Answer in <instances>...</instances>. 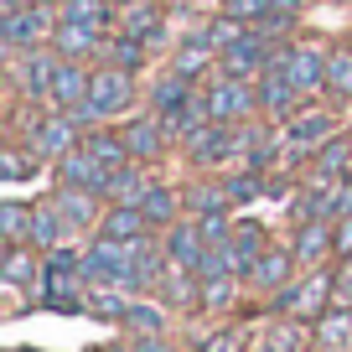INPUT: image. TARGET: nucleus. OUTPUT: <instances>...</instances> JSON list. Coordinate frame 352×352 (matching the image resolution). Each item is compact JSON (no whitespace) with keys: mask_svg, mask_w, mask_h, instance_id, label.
Returning <instances> with one entry per match:
<instances>
[{"mask_svg":"<svg viewBox=\"0 0 352 352\" xmlns=\"http://www.w3.org/2000/svg\"><path fill=\"white\" fill-rule=\"evenodd\" d=\"M171 124L161 120V114H135V120H124V145H130V161H140V166H155V161H166V151H171Z\"/></svg>","mask_w":352,"mask_h":352,"instance_id":"nucleus-7","label":"nucleus"},{"mask_svg":"<svg viewBox=\"0 0 352 352\" xmlns=\"http://www.w3.org/2000/svg\"><path fill=\"white\" fill-rule=\"evenodd\" d=\"M254 352H270V347H264V342H259V347H254Z\"/></svg>","mask_w":352,"mask_h":352,"instance_id":"nucleus-47","label":"nucleus"},{"mask_svg":"<svg viewBox=\"0 0 352 352\" xmlns=\"http://www.w3.org/2000/svg\"><path fill=\"white\" fill-rule=\"evenodd\" d=\"M57 67H63V57H57L52 47L11 52V83H16V94H21V99H32V104L52 99V78H57Z\"/></svg>","mask_w":352,"mask_h":352,"instance_id":"nucleus-5","label":"nucleus"},{"mask_svg":"<svg viewBox=\"0 0 352 352\" xmlns=\"http://www.w3.org/2000/svg\"><path fill=\"white\" fill-rule=\"evenodd\" d=\"M259 109H264V120H270V124H285L290 114L300 109V88L290 83L280 67H270V73L259 78Z\"/></svg>","mask_w":352,"mask_h":352,"instance_id":"nucleus-17","label":"nucleus"},{"mask_svg":"<svg viewBox=\"0 0 352 352\" xmlns=\"http://www.w3.org/2000/svg\"><path fill=\"white\" fill-rule=\"evenodd\" d=\"M223 249H228V270L239 280H249V270L259 264V254L270 249V239H264L259 223H233V239L223 243Z\"/></svg>","mask_w":352,"mask_h":352,"instance_id":"nucleus-20","label":"nucleus"},{"mask_svg":"<svg viewBox=\"0 0 352 352\" xmlns=\"http://www.w3.org/2000/svg\"><path fill=\"white\" fill-rule=\"evenodd\" d=\"M331 300H337V270H311L275 296V311H285L296 321H321Z\"/></svg>","mask_w":352,"mask_h":352,"instance_id":"nucleus-2","label":"nucleus"},{"mask_svg":"<svg viewBox=\"0 0 352 352\" xmlns=\"http://www.w3.org/2000/svg\"><path fill=\"white\" fill-rule=\"evenodd\" d=\"M52 208H57V218L67 223V239H78L83 228H99L104 223V208H109V202H104L99 192H83V187H57Z\"/></svg>","mask_w":352,"mask_h":352,"instance_id":"nucleus-11","label":"nucleus"},{"mask_svg":"<svg viewBox=\"0 0 352 352\" xmlns=\"http://www.w3.org/2000/svg\"><path fill=\"white\" fill-rule=\"evenodd\" d=\"M275 57H280V47L270 42L259 26H249L228 52H218V73L223 78H264L270 67H275Z\"/></svg>","mask_w":352,"mask_h":352,"instance_id":"nucleus-4","label":"nucleus"},{"mask_svg":"<svg viewBox=\"0 0 352 352\" xmlns=\"http://www.w3.org/2000/svg\"><path fill=\"white\" fill-rule=\"evenodd\" d=\"M88 94H94V67L67 63V57H63V67H57V78H52V99H47V104L73 114L78 104H88Z\"/></svg>","mask_w":352,"mask_h":352,"instance_id":"nucleus-19","label":"nucleus"},{"mask_svg":"<svg viewBox=\"0 0 352 352\" xmlns=\"http://www.w3.org/2000/svg\"><path fill=\"white\" fill-rule=\"evenodd\" d=\"M114 26H120L124 36H140V42H151V36L166 26V6H161V0H135V6L114 11Z\"/></svg>","mask_w":352,"mask_h":352,"instance_id":"nucleus-24","label":"nucleus"},{"mask_svg":"<svg viewBox=\"0 0 352 352\" xmlns=\"http://www.w3.org/2000/svg\"><path fill=\"white\" fill-rule=\"evenodd\" d=\"M347 337H352V306H327V316L311 321V342H316L321 352L347 347Z\"/></svg>","mask_w":352,"mask_h":352,"instance_id":"nucleus-26","label":"nucleus"},{"mask_svg":"<svg viewBox=\"0 0 352 352\" xmlns=\"http://www.w3.org/2000/svg\"><path fill=\"white\" fill-rule=\"evenodd\" d=\"M337 223H352V176L337 182Z\"/></svg>","mask_w":352,"mask_h":352,"instance_id":"nucleus-43","label":"nucleus"},{"mask_svg":"<svg viewBox=\"0 0 352 352\" xmlns=\"http://www.w3.org/2000/svg\"><path fill=\"white\" fill-rule=\"evenodd\" d=\"M42 264H47L42 249H32V243H6V259H0V280H6V290H36Z\"/></svg>","mask_w":352,"mask_h":352,"instance_id":"nucleus-18","label":"nucleus"},{"mask_svg":"<svg viewBox=\"0 0 352 352\" xmlns=\"http://www.w3.org/2000/svg\"><path fill=\"white\" fill-rule=\"evenodd\" d=\"M32 218H36V202H0V239L6 243H32Z\"/></svg>","mask_w":352,"mask_h":352,"instance_id":"nucleus-32","label":"nucleus"},{"mask_svg":"<svg viewBox=\"0 0 352 352\" xmlns=\"http://www.w3.org/2000/svg\"><path fill=\"white\" fill-rule=\"evenodd\" d=\"M264 347L270 352H306V321H296V316L275 321V327L264 331Z\"/></svg>","mask_w":352,"mask_h":352,"instance_id":"nucleus-36","label":"nucleus"},{"mask_svg":"<svg viewBox=\"0 0 352 352\" xmlns=\"http://www.w3.org/2000/svg\"><path fill=\"white\" fill-rule=\"evenodd\" d=\"M208 114L218 124H254L259 120V83H249V78H212L208 88Z\"/></svg>","mask_w":352,"mask_h":352,"instance_id":"nucleus-3","label":"nucleus"},{"mask_svg":"<svg viewBox=\"0 0 352 352\" xmlns=\"http://www.w3.org/2000/svg\"><path fill=\"white\" fill-rule=\"evenodd\" d=\"M36 6H63V0H36Z\"/></svg>","mask_w":352,"mask_h":352,"instance_id":"nucleus-46","label":"nucleus"},{"mask_svg":"<svg viewBox=\"0 0 352 352\" xmlns=\"http://www.w3.org/2000/svg\"><path fill=\"white\" fill-rule=\"evenodd\" d=\"M104 182H109V166L99 161V155L83 145H73V151L57 161V187H83V192H104Z\"/></svg>","mask_w":352,"mask_h":352,"instance_id":"nucleus-14","label":"nucleus"},{"mask_svg":"<svg viewBox=\"0 0 352 352\" xmlns=\"http://www.w3.org/2000/svg\"><path fill=\"white\" fill-rule=\"evenodd\" d=\"M104 52H109V63H114V67H130V73H135V67H145V57H151V47H145L140 36H124V32H114Z\"/></svg>","mask_w":352,"mask_h":352,"instance_id":"nucleus-37","label":"nucleus"},{"mask_svg":"<svg viewBox=\"0 0 352 352\" xmlns=\"http://www.w3.org/2000/svg\"><path fill=\"white\" fill-rule=\"evenodd\" d=\"M202 352H228V337H212V342H202Z\"/></svg>","mask_w":352,"mask_h":352,"instance_id":"nucleus-45","label":"nucleus"},{"mask_svg":"<svg viewBox=\"0 0 352 352\" xmlns=\"http://www.w3.org/2000/svg\"><path fill=\"white\" fill-rule=\"evenodd\" d=\"M99 233H109V239H124V243H135V239H145V233H155V228H151V218H145V208H104Z\"/></svg>","mask_w":352,"mask_h":352,"instance_id":"nucleus-28","label":"nucleus"},{"mask_svg":"<svg viewBox=\"0 0 352 352\" xmlns=\"http://www.w3.org/2000/svg\"><path fill=\"white\" fill-rule=\"evenodd\" d=\"M280 130H285V151L300 161V155H311L316 145H327L337 135V114L331 109H296Z\"/></svg>","mask_w":352,"mask_h":352,"instance_id":"nucleus-9","label":"nucleus"},{"mask_svg":"<svg viewBox=\"0 0 352 352\" xmlns=\"http://www.w3.org/2000/svg\"><path fill=\"white\" fill-rule=\"evenodd\" d=\"M130 290H120V285H88V296H83V311L88 316H99V321H124V311H130Z\"/></svg>","mask_w":352,"mask_h":352,"instance_id":"nucleus-29","label":"nucleus"},{"mask_svg":"<svg viewBox=\"0 0 352 352\" xmlns=\"http://www.w3.org/2000/svg\"><path fill=\"white\" fill-rule=\"evenodd\" d=\"M104 47H109V36H104V32H88V26H73V21H63L52 32V52L67 57V63H88V57L104 52Z\"/></svg>","mask_w":352,"mask_h":352,"instance_id":"nucleus-23","label":"nucleus"},{"mask_svg":"<svg viewBox=\"0 0 352 352\" xmlns=\"http://www.w3.org/2000/svg\"><path fill=\"white\" fill-rule=\"evenodd\" d=\"M26 145H32V155L36 161H63L73 145H83V130H78V120L67 109H57V114H42V120L26 130Z\"/></svg>","mask_w":352,"mask_h":352,"instance_id":"nucleus-6","label":"nucleus"},{"mask_svg":"<svg viewBox=\"0 0 352 352\" xmlns=\"http://www.w3.org/2000/svg\"><path fill=\"white\" fill-rule=\"evenodd\" d=\"M166 254H171V264H182V270H192V275H197L202 254H208V239H202L197 218H182V223H171V228H166Z\"/></svg>","mask_w":352,"mask_h":352,"instance_id":"nucleus-21","label":"nucleus"},{"mask_svg":"<svg viewBox=\"0 0 352 352\" xmlns=\"http://www.w3.org/2000/svg\"><path fill=\"white\" fill-rule=\"evenodd\" d=\"M182 202H187V218H212V212H233L228 187H208V182L187 187V192H182Z\"/></svg>","mask_w":352,"mask_h":352,"instance_id":"nucleus-33","label":"nucleus"},{"mask_svg":"<svg viewBox=\"0 0 352 352\" xmlns=\"http://www.w3.org/2000/svg\"><path fill=\"white\" fill-rule=\"evenodd\" d=\"M202 32H208V42H212V47H218V52H228V47H233V42H239V36H243V32H249V21H239V16H228V11H218V16H212V21H208V26H202Z\"/></svg>","mask_w":352,"mask_h":352,"instance_id":"nucleus-38","label":"nucleus"},{"mask_svg":"<svg viewBox=\"0 0 352 352\" xmlns=\"http://www.w3.org/2000/svg\"><path fill=\"white\" fill-rule=\"evenodd\" d=\"M337 306H352V254L337 259Z\"/></svg>","mask_w":352,"mask_h":352,"instance_id":"nucleus-42","label":"nucleus"},{"mask_svg":"<svg viewBox=\"0 0 352 352\" xmlns=\"http://www.w3.org/2000/svg\"><path fill=\"white\" fill-rule=\"evenodd\" d=\"M135 99V78L130 67H114V63H99L94 67V94H88V104H94V114L99 120H114V114H124Z\"/></svg>","mask_w":352,"mask_h":352,"instance_id":"nucleus-8","label":"nucleus"},{"mask_svg":"<svg viewBox=\"0 0 352 352\" xmlns=\"http://www.w3.org/2000/svg\"><path fill=\"white\" fill-rule=\"evenodd\" d=\"M57 16H63V21H73V26H88V32H109L114 6H109V0H63V6H57Z\"/></svg>","mask_w":352,"mask_h":352,"instance_id":"nucleus-30","label":"nucleus"},{"mask_svg":"<svg viewBox=\"0 0 352 352\" xmlns=\"http://www.w3.org/2000/svg\"><path fill=\"white\" fill-rule=\"evenodd\" d=\"M140 208H145V218H151V228H155V233H166L171 223H182L187 202H182V192H176V187H161V182H155L151 197H145Z\"/></svg>","mask_w":352,"mask_h":352,"instance_id":"nucleus-27","label":"nucleus"},{"mask_svg":"<svg viewBox=\"0 0 352 352\" xmlns=\"http://www.w3.org/2000/svg\"><path fill=\"white\" fill-rule=\"evenodd\" d=\"M239 285H243L239 275H212V280H202V300H197V311H228L233 300H239Z\"/></svg>","mask_w":352,"mask_h":352,"instance_id":"nucleus-35","label":"nucleus"},{"mask_svg":"<svg viewBox=\"0 0 352 352\" xmlns=\"http://www.w3.org/2000/svg\"><path fill=\"white\" fill-rule=\"evenodd\" d=\"M327 57H331V52H321V47L296 42V47H280L275 67L300 88V94H321V88H327Z\"/></svg>","mask_w":352,"mask_h":352,"instance_id":"nucleus-10","label":"nucleus"},{"mask_svg":"<svg viewBox=\"0 0 352 352\" xmlns=\"http://www.w3.org/2000/svg\"><path fill=\"white\" fill-rule=\"evenodd\" d=\"M223 11L239 16V21H249V26H259L264 16L275 11V0H223Z\"/></svg>","mask_w":352,"mask_h":352,"instance_id":"nucleus-41","label":"nucleus"},{"mask_svg":"<svg viewBox=\"0 0 352 352\" xmlns=\"http://www.w3.org/2000/svg\"><path fill=\"white\" fill-rule=\"evenodd\" d=\"M192 94H197V88H192V78L166 73L161 83L151 88V109H155V114H176V109H187V104H192Z\"/></svg>","mask_w":352,"mask_h":352,"instance_id":"nucleus-31","label":"nucleus"},{"mask_svg":"<svg viewBox=\"0 0 352 352\" xmlns=\"http://www.w3.org/2000/svg\"><path fill=\"white\" fill-rule=\"evenodd\" d=\"M166 321H171V306H161V300H151V296H135L120 327L130 331V337H166Z\"/></svg>","mask_w":352,"mask_h":352,"instance_id":"nucleus-25","label":"nucleus"},{"mask_svg":"<svg viewBox=\"0 0 352 352\" xmlns=\"http://www.w3.org/2000/svg\"><path fill=\"white\" fill-rule=\"evenodd\" d=\"M306 161H311V182H306V187H337V182H347V176H352V145L331 135V140L316 145Z\"/></svg>","mask_w":352,"mask_h":352,"instance_id":"nucleus-16","label":"nucleus"},{"mask_svg":"<svg viewBox=\"0 0 352 352\" xmlns=\"http://www.w3.org/2000/svg\"><path fill=\"white\" fill-rule=\"evenodd\" d=\"M290 249H296V264L321 270V259H327V254H337V223H331V218H306V223H296Z\"/></svg>","mask_w":352,"mask_h":352,"instance_id":"nucleus-12","label":"nucleus"},{"mask_svg":"<svg viewBox=\"0 0 352 352\" xmlns=\"http://www.w3.org/2000/svg\"><path fill=\"white\" fill-rule=\"evenodd\" d=\"M223 187H228V202H233V208H243V202H254V197L264 192V171H239V176H228Z\"/></svg>","mask_w":352,"mask_h":352,"instance_id":"nucleus-40","label":"nucleus"},{"mask_svg":"<svg viewBox=\"0 0 352 352\" xmlns=\"http://www.w3.org/2000/svg\"><path fill=\"white\" fill-rule=\"evenodd\" d=\"M249 285L264 290V296H280L285 285H296V249L290 243H270L259 254V264L249 270Z\"/></svg>","mask_w":352,"mask_h":352,"instance_id":"nucleus-13","label":"nucleus"},{"mask_svg":"<svg viewBox=\"0 0 352 352\" xmlns=\"http://www.w3.org/2000/svg\"><path fill=\"white\" fill-rule=\"evenodd\" d=\"M151 171H145L140 161H124V166H114L109 171V182H104V192L99 197L109 202V208H140L145 197H151Z\"/></svg>","mask_w":352,"mask_h":352,"instance_id":"nucleus-15","label":"nucleus"},{"mask_svg":"<svg viewBox=\"0 0 352 352\" xmlns=\"http://www.w3.org/2000/svg\"><path fill=\"white\" fill-rule=\"evenodd\" d=\"M57 26H63L57 6H36V0H26V6H16V11H0V42H6V52H32V47L52 42Z\"/></svg>","mask_w":352,"mask_h":352,"instance_id":"nucleus-1","label":"nucleus"},{"mask_svg":"<svg viewBox=\"0 0 352 352\" xmlns=\"http://www.w3.org/2000/svg\"><path fill=\"white\" fill-rule=\"evenodd\" d=\"M120 352H171V342L166 337H130V347H120Z\"/></svg>","mask_w":352,"mask_h":352,"instance_id":"nucleus-44","label":"nucleus"},{"mask_svg":"<svg viewBox=\"0 0 352 352\" xmlns=\"http://www.w3.org/2000/svg\"><path fill=\"white\" fill-rule=\"evenodd\" d=\"M36 166H42V161L32 155V145H11V151L0 155V176H6V182H26Z\"/></svg>","mask_w":352,"mask_h":352,"instance_id":"nucleus-39","label":"nucleus"},{"mask_svg":"<svg viewBox=\"0 0 352 352\" xmlns=\"http://www.w3.org/2000/svg\"><path fill=\"white\" fill-rule=\"evenodd\" d=\"M327 94L331 99H352V42L331 47V57H327Z\"/></svg>","mask_w":352,"mask_h":352,"instance_id":"nucleus-34","label":"nucleus"},{"mask_svg":"<svg viewBox=\"0 0 352 352\" xmlns=\"http://www.w3.org/2000/svg\"><path fill=\"white\" fill-rule=\"evenodd\" d=\"M212 63H218V47L208 42V32H187V36H182V47L171 52V73L192 78V83H197Z\"/></svg>","mask_w":352,"mask_h":352,"instance_id":"nucleus-22","label":"nucleus"}]
</instances>
